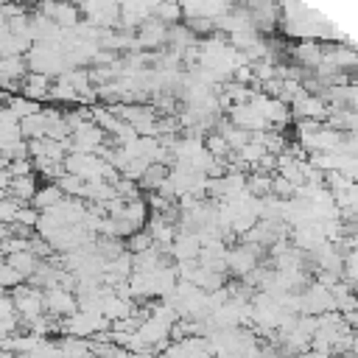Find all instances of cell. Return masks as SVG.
Instances as JSON below:
<instances>
[{
    "label": "cell",
    "mask_w": 358,
    "mask_h": 358,
    "mask_svg": "<svg viewBox=\"0 0 358 358\" xmlns=\"http://www.w3.org/2000/svg\"><path fill=\"white\" fill-rule=\"evenodd\" d=\"M39 260H42V257H36L31 249H17V252L6 255V263H8L22 280H28V277L34 274V268L39 266Z\"/></svg>",
    "instance_id": "5"
},
{
    "label": "cell",
    "mask_w": 358,
    "mask_h": 358,
    "mask_svg": "<svg viewBox=\"0 0 358 358\" xmlns=\"http://www.w3.org/2000/svg\"><path fill=\"white\" fill-rule=\"evenodd\" d=\"M14 115H17V120L20 117H28V115H34V112H39L42 109V103L39 101H34V98H28V95H14V98H8V103H6Z\"/></svg>",
    "instance_id": "7"
},
{
    "label": "cell",
    "mask_w": 358,
    "mask_h": 358,
    "mask_svg": "<svg viewBox=\"0 0 358 358\" xmlns=\"http://www.w3.org/2000/svg\"><path fill=\"white\" fill-rule=\"evenodd\" d=\"M11 302H14V310L22 322H31L36 316L45 313V299H42V288H34V285H14V294H11Z\"/></svg>",
    "instance_id": "1"
},
{
    "label": "cell",
    "mask_w": 358,
    "mask_h": 358,
    "mask_svg": "<svg viewBox=\"0 0 358 358\" xmlns=\"http://www.w3.org/2000/svg\"><path fill=\"white\" fill-rule=\"evenodd\" d=\"M34 190H36V173H17L8 179V187H6V193L17 201H31Z\"/></svg>",
    "instance_id": "4"
},
{
    "label": "cell",
    "mask_w": 358,
    "mask_h": 358,
    "mask_svg": "<svg viewBox=\"0 0 358 358\" xmlns=\"http://www.w3.org/2000/svg\"><path fill=\"white\" fill-rule=\"evenodd\" d=\"M322 56H324V48H322V42L313 39V36H305V39L294 48V59H296V64H299L302 70H313V67L322 62Z\"/></svg>",
    "instance_id": "3"
},
{
    "label": "cell",
    "mask_w": 358,
    "mask_h": 358,
    "mask_svg": "<svg viewBox=\"0 0 358 358\" xmlns=\"http://www.w3.org/2000/svg\"><path fill=\"white\" fill-rule=\"evenodd\" d=\"M62 199H64L62 187H59L56 182H50V185H45V187H36V190H34V196H31V204H34L36 210H48V207L59 204Z\"/></svg>",
    "instance_id": "6"
},
{
    "label": "cell",
    "mask_w": 358,
    "mask_h": 358,
    "mask_svg": "<svg viewBox=\"0 0 358 358\" xmlns=\"http://www.w3.org/2000/svg\"><path fill=\"white\" fill-rule=\"evenodd\" d=\"M42 299H45V310H48L50 316H56V319H62V316H67V313H73V310L78 308L76 291H70L67 285H59V282L45 285Z\"/></svg>",
    "instance_id": "2"
}]
</instances>
